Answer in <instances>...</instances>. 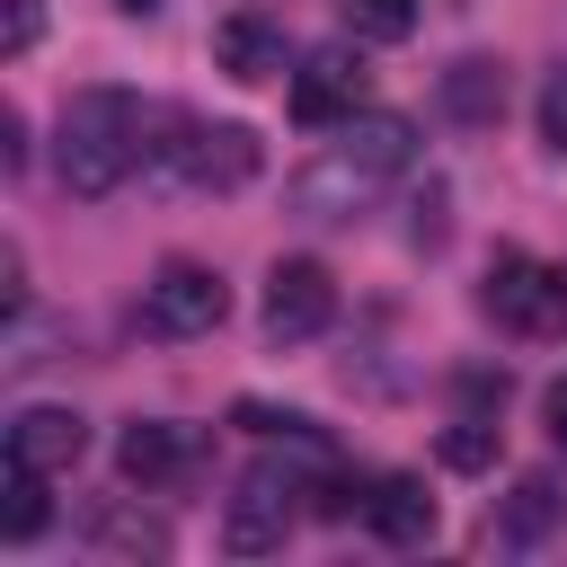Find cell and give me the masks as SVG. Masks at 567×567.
I'll return each mask as SVG.
<instances>
[{"label":"cell","mask_w":567,"mask_h":567,"mask_svg":"<svg viewBox=\"0 0 567 567\" xmlns=\"http://www.w3.org/2000/svg\"><path fill=\"white\" fill-rule=\"evenodd\" d=\"M416 168V124L408 115H346L301 168H292V186H284V204L301 213V221H363L399 177Z\"/></svg>","instance_id":"1"},{"label":"cell","mask_w":567,"mask_h":567,"mask_svg":"<svg viewBox=\"0 0 567 567\" xmlns=\"http://www.w3.org/2000/svg\"><path fill=\"white\" fill-rule=\"evenodd\" d=\"M151 124H159V115H151L133 89H106V80L71 89V97H62V142H53V177H62V195H80V204L115 195V186L142 168Z\"/></svg>","instance_id":"2"},{"label":"cell","mask_w":567,"mask_h":567,"mask_svg":"<svg viewBox=\"0 0 567 567\" xmlns=\"http://www.w3.org/2000/svg\"><path fill=\"white\" fill-rule=\"evenodd\" d=\"M177 142H151L142 151V186L159 195H230L257 177V133L248 124H195V115H168Z\"/></svg>","instance_id":"3"},{"label":"cell","mask_w":567,"mask_h":567,"mask_svg":"<svg viewBox=\"0 0 567 567\" xmlns=\"http://www.w3.org/2000/svg\"><path fill=\"white\" fill-rule=\"evenodd\" d=\"M301 478H310L301 461H257V470H239V487L221 496V549H230V558L284 549L292 523H301V496H310Z\"/></svg>","instance_id":"4"},{"label":"cell","mask_w":567,"mask_h":567,"mask_svg":"<svg viewBox=\"0 0 567 567\" xmlns=\"http://www.w3.org/2000/svg\"><path fill=\"white\" fill-rule=\"evenodd\" d=\"M230 319V284L204 257H159L142 284V328L151 337H213Z\"/></svg>","instance_id":"5"},{"label":"cell","mask_w":567,"mask_h":567,"mask_svg":"<svg viewBox=\"0 0 567 567\" xmlns=\"http://www.w3.org/2000/svg\"><path fill=\"white\" fill-rule=\"evenodd\" d=\"M478 310L514 337H567V266H532V257H496L478 284Z\"/></svg>","instance_id":"6"},{"label":"cell","mask_w":567,"mask_h":567,"mask_svg":"<svg viewBox=\"0 0 567 567\" xmlns=\"http://www.w3.org/2000/svg\"><path fill=\"white\" fill-rule=\"evenodd\" d=\"M363 53H346V44H319V53H301L292 62V80H284V106H292V124L301 133H337L346 115H363Z\"/></svg>","instance_id":"7"},{"label":"cell","mask_w":567,"mask_h":567,"mask_svg":"<svg viewBox=\"0 0 567 567\" xmlns=\"http://www.w3.org/2000/svg\"><path fill=\"white\" fill-rule=\"evenodd\" d=\"M337 319V275L319 257H275L266 275V346H310Z\"/></svg>","instance_id":"8"},{"label":"cell","mask_w":567,"mask_h":567,"mask_svg":"<svg viewBox=\"0 0 567 567\" xmlns=\"http://www.w3.org/2000/svg\"><path fill=\"white\" fill-rule=\"evenodd\" d=\"M195 461H204V434L177 425V416H133L124 443H115V470H124L133 487H168V478H186Z\"/></svg>","instance_id":"9"},{"label":"cell","mask_w":567,"mask_h":567,"mask_svg":"<svg viewBox=\"0 0 567 567\" xmlns=\"http://www.w3.org/2000/svg\"><path fill=\"white\" fill-rule=\"evenodd\" d=\"M213 62H221L230 80H248V89L292 80V44H284V27H275L266 9H230V18L213 27Z\"/></svg>","instance_id":"10"},{"label":"cell","mask_w":567,"mask_h":567,"mask_svg":"<svg viewBox=\"0 0 567 567\" xmlns=\"http://www.w3.org/2000/svg\"><path fill=\"white\" fill-rule=\"evenodd\" d=\"M363 523H372L390 549H425V540H434V496H425V478H408V470L363 478Z\"/></svg>","instance_id":"11"},{"label":"cell","mask_w":567,"mask_h":567,"mask_svg":"<svg viewBox=\"0 0 567 567\" xmlns=\"http://www.w3.org/2000/svg\"><path fill=\"white\" fill-rule=\"evenodd\" d=\"M9 452H18V461H35L44 478H62V470H80L89 425H80L71 408H18V416H9Z\"/></svg>","instance_id":"12"},{"label":"cell","mask_w":567,"mask_h":567,"mask_svg":"<svg viewBox=\"0 0 567 567\" xmlns=\"http://www.w3.org/2000/svg\"><path fill=\"white\" fill-rule=\"evenodd\" d=\"M80 540H89L97 558H168V523H159V514H142L133 496H106V505H89Z\"/></svg>","instance_id":"13"},{"label":"cell","mask_w":567,"mask_h":567,"mask_svg":"<svg viewBox=\"0 0 567 567\" xmlns=\"http://www.w3.org/2000/svg\"><path fill=\"white\" fill-rule=\"evenodd\" d=\"M62 354H71V319L18 301V310H9V337H0V372L27 381V372H44V363H62Z\"/></svg>","instance_id":"14"},{"label":"cell","mask_w":567,"mask_h":567,"mask_svg":"<svg viewBox=\"0 0 567 567\" xmlns=\"http://www.w3.org/2000/svg\"><path fill=\"white\" fill-rule=\"evenodd\" d=\"M443 115L452 124H496L505 115V62L496 53H461L443 71Z\"/></svg>","instance_id":"15"},{"label":"cell","mask_w":567,"mask_h":567,"mask_svg":"<svg viewBox=\"0 0 567 567\" xmlns=\"http://www.w3.org/2000/svg\"><path fill=\"white\" fill-rule=\"evenodd\" d=\"M44 523H53V505H44V470L9 452V478H0V540H35Z\"/></svg>","instance_id":"16"},{"label":"cell","mask_w":567,"mask_h":567,"mask_svg":"<svg viewBox=\"0 0 567 567\" xmlns=\"http://www.w3.org/2000/svg\"><path fill=\"white\" fill-rule=\"evenodd\" d=\"M558 505H567L558 478H514V496H505V514H496V540H505V549H532V540L558 523Z\"/></svg>","instance_id":"17"},{"label":"cell","mask_w":567,"mask_h":567,"mask_svg":"<svg viewBox=\"0 0 567 567\" xmlns=\"http://www.w3.org/2000/svg\"><path fill=\"white\" fill-rule=\"evenodd\" d=\"M337 18L354 27V44H408L416 35V0H337Z\"/></svg>","instance_id":"18"},{"label":"cell","mask_w":567,"mask_h":567,"mask_svg":"<svg viewBox=\"0 0 567 567\" xmlns=\"http://www.w3.org/2000/svg\"><path fill=\"white\" fill-rule=\"evenodd\" d=\"M443 461H452V470H487V461H496V416H487V408H461V416L443 425Z\"/></svg>","instance_id":"19"},{"label":"cell","mask_w":567,"mask_h":567,"mask_svg":"<svg viewBox=\"0 0 567 567\" xmlns=\"http://www.w3.org/2000/svg\"><path fill=\"white\" fill-rule=\"evenodd\" d=\"M35 35H44V0H0V53L18 62L35 53Z\"/></svg>","instance_id":"20"},{"label":"cell","mask_w":567,"mask_h":567,"mask_svg":"<svg viewBox=\"0 0 567 567\" xmlns=\"http://www.w3.org/2000/svg\"><path fill=\"white\" fill-rule=\"evenodd\" d=\"M540 142H549V151H567V71L540 89Z\"/></svg>","instance_id":"21"},{"label":"cell","mask_w":567,"mask_h":567,"mask_svg":"<svg viewBox=\"0 0 567 567\" xmlns=\"http://www.w3.org/2000/svg\"><path fill=\"white\" fill-rule=\"evenodd\" d=\"M540 425H549V443L567 452V372H558V381L540 390Z\"/></svg>","instance_id":"22"},{"label":"cell","mask_w":567,"mask_h":567,"mask_svg":"<svg viewBox=\"0 0 567 567\" xmlns=\"http://www.w3.org/2000/svg\"><path fill=\"white\" fill-rule=\"evenodd\" d=\"M0 159L27 168V115H0Z\"/></svg>","instance_id":"23"},{"label":"cell","mask_w":567,"mask_h":567,"mask_svg":"<svg viewBox=\"0 0 567 567\" xmlns=\"http://www.w3.org/2000/svg\"><path fill=\"white\" fill-rule=\"evenodd\" d=\"M115 9H124V18H151V9H159V0H115Z\"/></svg>","instance_id":"24"}]
</instances>
